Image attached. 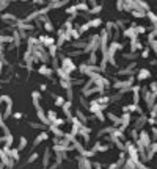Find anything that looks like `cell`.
Masks as SVG:
<instances>
[{"label": "cell", "instance_id": "1", "mask_svg": "<svg viewBox=\"0 0 157 169\" xmlns=\"http://www.w3.org/2000/svg\"><path fill=\"white\" fill-rule=\"evenodd\" d=\"M54 157H55V153H54V150H52V147H46L44 149V152H43V167H49V164L52 163V160H54Z\"/></svg>", "mask_w": 157, "mask_h": 169}, {"label": "cell", "instance_id": "2", "mask_svg": "<svg viewBox=\"0 0 157 169\" xmlns=\"http://www.w3.org/2000/svg\"><path fill=\"white\" fill-rule=\"evenodd\" d=\"M47 139H49V132H47V130H43V132L33 139V147L32 149H36L39 144H43V141H47Z\"/></svg>", "mask_w": 157, "mask_h": 169}, {"label": "cell", "instance_id": "3", "mask_svg": "<svg viewBox=\"0 0 157 169\" xmlns=\"http://www.w3.org/2000/svg\"><path fill=\"white\" fill-rule=\"evenodd\" d=\"M6 153L10 155V158H11L13 161H14V163L21 160V152L17 150V147H11V149H10V150H8Z\"/></svg>", "mask_w": 157, "mask_h": 169}, {"label": "cell", "instance_id": "4", "mask_svg": "<svg viewBox=\"0 0 157 169\" xmlns=\"http://www.w3.org/2000/svg\"><path fill=\"white\" fill-rule=\"evenodd\" d=\"M38 74H41V75L49 77V79H50V77H52V74H54V71H52L49 66H46V64H44V66H41V68L38 69Z\"/></svg>", "mask_w": 157, "mask_h": 169}, {"label": "cell", "instance_id": "5", "mask_svg": "<svg viewBox=\"0 0 157 169\" xmlns=\"http://www.w3.org/2000/svg\"><path fill=\"white\" fill-rule=\"evenodd\" d=\"M27 146H29V139L25 138V136H21V138H19V144H17V150L22 152V150L27 149Z\"/></svg>", "mask_w": 157, "mask_h": 169}, {"label": "cell", "instance_id": "6", "mask_svg": "<svg viewBox=\"0 0 157 169\" xmlns=\"http://www.w3.org/2000/svg\"><path fill=\"white\" fill-rule=\"evenodd\" d=\"M38 158H39V152L33 150V152L30 153V157L27 158V164H29V166H30V164H33V163H35V161H36Z\"/></svg>", "mask_w": 157, "mask_h": 169}, {"label": "cell", "instance_id": "7", "mask_svg": "<svg viewBox=\"0 0 157 169\" xmlns=\"http://www.w3.org/2000/svg\"><path fill=\"white\" fill-rule=\"evenodd\" d=\"M44 25H46V30H47V31H52V30H54V25H52V22H46Z\"/></svg>", "mask_w": 157, "mask_h": 169}, {"label": "cell", "instance_id": "8", "mask_svg": "<svg viewBox=\"0 0 157 169\" xmlns=\"http://www.w3.org/2000/svg\"><path fill=\"white\" fill-rule=\"evenodd\" d=\"M13 119L21 121V119H22V113H14V114H13Z\"/></svg>", "mask_w": 157, "mask_h": 169}, {"label": "cell", "instance_id": "9", "mask_svg": "<svg viewBox=\"0 0 157 169\" xmlns=\"http://www.w3.org/2000/svg\"><path fill=\"white\" fill-rule=\"evenodd\" d=\"M39 91H47V85H39Z\"/></svg>", "mask_w": 157, "mask_h": 169}, {"label": "cell", "instance_id": "10", "mask_svg": "<svg viewBox=\"0 0 157 169\" xmlns=\"http://www.w3.org/2000/svg\"><path fill=\"white\" fill-rule=\"evenodd\" d=\"M0 89H2V86H0Z\"/></svg>", "mask_w": 157, "mask_h": 169}]
</instances>
